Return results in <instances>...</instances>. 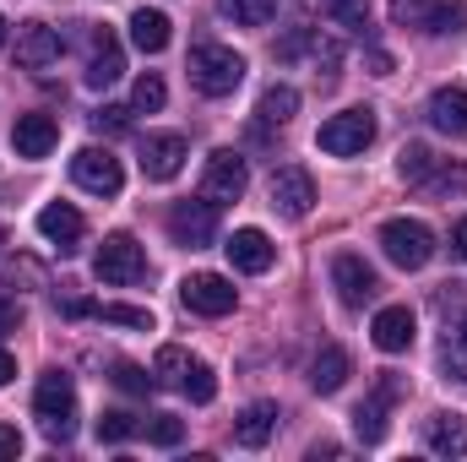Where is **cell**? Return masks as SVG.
<instances>
[{
	"mask_svg": "<svg viewBox=\"0 0 467 462\" xmlns=\"http://www.w3.org/2000/svg\"><path fill=\"white\" fill-rule=\"evenodd\" d=\"M33 414L49 441H71L77 436V381L66 370H44L38 392H33Z\"/></svg>",
	"mask_w": 467,
	"mask_h": 462,
	"instance_id": "cell-1",
	"label": "cell"
},
{
	"mask_svg": "<svg viewBox=\"0 0 467 462\" xmlns=\"http://www.w3.org/2000/svg\"><path fill=\"white\" fill-rule=\"evenodd\" d=\"M391 22L430 38H457L467 33V0H391Z\"/></svg>",
	"mask_w": 467,
	"mask_h": 462,
	"instance_id": "cell-2",
	"label": "cell"
},
{
	"mask_svg": "<svg viewBox=\"0 0 467 462\" xmlns=\"http://www.w3.org/2000/svg\"><path fill=\"white\" fill-rule=\"evenodd\" d=\"M185 71H191L196 93H207V99H229L234 88L244 82V55H234L229 44H196Z\"/></svg>",
	"mask_w": 467,
	"mask_h": 462,
	"instance_id": "cell-3",
	"label": "cell"
},
{
	"mask_svg": "<svg viewBox=\"0 0 467 462\" xmlns=\"http://www.w3.org/2000/svg\"><path fill=\"white\" fill-rule=\"evenodd\" d=\"M380 250H386L391 267L419 272L435 256V234H430V224H419V218H391V224H380Z\"/></svg>",
	"mask_w": 467,
	"mask_h": 462,
	"instance_id": "cell-4",
	"label": "cell"
},
{
	"mask_svg": "<svg viewBox=\"0 0 467 462\" xmlns=\"http://www.w3.org/2000/svg\"><path fill=\"white\" fill-rule=\"evenodd\" d=\"M93 278H99V283H115V289L141 283V278H147V250H141L130 234H109V239L99 245V256H93Z\"/></svg>",
	"mask_w": 467,
	"mask_h": 462,
	"instance_id": "cell-5",
	"label": "cell"
},
{
	"mask_svg": "<svg viewBox=\"0 0 467 462\" xmlns=\"http://www.w3.org/2000/svg\"><path fill=\"white\" fill-rule=\"evenodd\" d=\"M369 142H375V110H343V115H332L316 131V147L332 152V158H353Z\"/></svg>",
	"mask_w": 467,
	"mask_h": 462,
	"instance_id": "cell-6",
	"label": "cell"
},
{
	"mask_svg": "<svg viewBox=\"0 0 467 462\" xmlns=\"http://www.w3.org/2000/svg\"><path fill=\"white\" fill-rule=\"evenodd\" d=\"M169 234H174V245H185V250H207L213 239H218V202H174L169 207Z\"/></svg>",
	"mask_w": 467,
	"mask_h": 462,
	"instance_id": "cell-7",
	"label": "cell"
},
{
	"mask_svg": "<svg viewBox=\"0 0 467 462\" xmlns=\"http://www.w3.org/2000/svg\"><path fill=\"white\" fill-rule=\"evenodd\" d=\"M71 180H77L88 196H119L125 169H119V158L109 147H82V152L71 158Z\"/></svg>",
	"mask_w": 467,
	"mask_h": 462,
	"instance_id": "cell-8",
	"label": "cell"
},
{
	"mask_svg": "<svg viewBox=\"0 0 467 462\" xmlns=\"http://www.w3.org/2000/svg\"><path fill=\"white\" fill-rule=\"evenodd\" d=\"M250 191V169H244V158L239 152H229V147H218L213 158H207V169H202V196L207 202H239Z\"/></svg>",
	"mask_w": 467,
	"mask_h": 462,
	"instance_id": "cell-9",
	"label": "cell"
},
{
	"mask_svg": "<svg viewBox=\"0 0 467 462\" xmlns=\"http://www.w3.org/2000/svg\"><path fill=\"white\" fill-rule=\"evenodd\" d=\"M397 397H402V375L380 370V381H375L369 403H358V408H353V430H358V441H364V446L386 441V414H391V403H397Z\"/></svg>",
	"mask_w": 467,
	"mask_h": 462,
	"instance_id": "cell-10",
	"label": "cell"
},
{
	"mask_svg": "<svg viewBox=\"0 0 467 462\" xmlns=\"http://www.w3.org/2000/svg\"><path fill=\"white\" fill-rule=\"evenodd\" d=\"M332 289H337V299H343L348 310H364V305L380 294V278H375V267H369L364 256L343 250V256L332 261Z\"/></svg>",
	"mask_w": 467,
	"mask_h": 462,
	"instance_id": "cell-11",
	"label": "cell"
},
{
	"mask_svg": "<svg viewBox=\"0 0 467 462\" xmlns=\"http://www.w3.org/2000/svg\"><path fill=\"white\" fill-rule=\"evenodd\" d=\"M180 299H185V310H196V316H229L234 305H239L234 283L218 278V272H191V278L180 283Z\"/></svg>",
	"mask_w": 467,
	"mask_h": 462,
	"instance_id": "cell-12",
	"label": "cell"
},
{
	"mask_svg": "<svg viewBox=\"0 0 467 462\" xmlns=\"http://www.w3.org/2000/svg\"><path fill=\"white\" fill-rule=\"evenodd\" d=\"M266 196H272V207H277L283 218H305V213L316 207V180H310V169H299V163H283V169L272 174Z\"/></svg>",
	"mask_w": 467,
	"mask_h": 462,
	"instance_id": "cell-13",
	"label": "cell"
},
{
	"mask_svg": "<svg viewBox=\"0 0 467 462\" xmlns=\"http://www.w3.org/2000/svg\"><path fill=\"white\" fill-rule=\"evenodd\" d=\"M60 33L49 27V22H22V33H16V66L22 71H44V66H55L60 60Z\"/></svg>",
	"mask_w": 467,
	"mask_h": 462,
	"instance_id": "cell-14",
	"label": "cell"
},
{
	"mask_svg": "<svg viewBox=\"0 0 467 462\" xmlns=\"http://www.w3.org/2000/svg\"><path fill=\"white\" fill-rule=\"evenodd\" d=\"M180 169H185V136L158 131V136L141 142V174H147V180H174Z\"/></svg>",
	"mask_w": 467,
	"mask_h": 462,
	"instance_id": "cell-15",
	"label": "cell"
},
{
	"mask_svg": "<svg viewBox=\"0 0 467 462\" xmlns=\"http://www.w3.org/2000/svg\"><path fill=\"white\" fill-rule=\"evenodd\" d=\"M413 332H419V321H413L408 305H386V310L375 316V327H369V338H375L380 353H408V348H413Z\"/></svg>",
	"mask_w": 467,
	"mask_h": 462,
	"instance_id": "cell-16",
	"label": "cell"
},
{
	"mask_svg": "<svg viewBox=\"0 0 467 462\" xmlns=\"http://www.w3.org/2000/svg\"><path fill=\"white\" fill-rule=\"evenodd\" d=\"M223 250H229L234 272H266V267L277 261V245H272L261 229H234Z\"/></svg>",
	"mask_w": 467,
	"mask_h": 462,
	"instance_id": "cell-17",
	"label": "cell"
},
{
	"mask_svg": "<svg viewBox=\"0 0 467 462\" xmlns=\"http://www.w3.org/2000/svg\"><path fill=\"white\" fill-rule=\"evenodd\" d=\"M55 142H60V125L49 115H16V131H11L16 158H49Z\"/></svg>",
	"mask_w": 467,
	"mask_h": 462,
	"instance_id": "cell-18",
	"label": "cell"
},
{
	"mask_svg": "<svg viewBox=\"0 0 467 462\" xmlns=\"http://www.w3.org/2000/svg\"><path fill=\"white\" fill-rule=\"evenodd\" d=\"M119 77H125V55H119V38L109 27H99L93 33V60H88V88H115Z\"/></svg>",
	"mask_w": 467,
	"mask_h": 462,
	"instance_id": "cell-19",
	"label": "cell"
},
{
	"mask_svg": "<svg viewBox=\"0 0 467 462\" xmlns=\"http://www.w3.org/2000/svg\"><path fill=\"white\" fill-rule=\"evenodd\" d=\"M38 234H44L60 256H71L77 239H82V213H77L71 202H49V207L38 213Z\"/></svg>",
	"mask_w": 467,
	"mask_h": 462,
	"instance_id": "cell-20",
	"label": "cell"
},
{
	"mask_svg": "<svg viewBox=\"0 0 467 462\" xmlns=\"http://www.w3.org/2000/svg\"><path fill=\"white\" fill-rule=\"evenodd\" d=\"M424 115H430V125H435L441 136H457V142H462L467 136V88H435Z\"/></svg>",
	"mask_w": 467,
	"mask_h": 462,
	"instance_id": "cell-21",
	"label": "cell"
},
{
	"mask_svg": "<svg viewBox=\"0 0 467 462\" xmlns=\"http://www.w3.org/2000/svg\"><path fill=\"white\" fill-rule=\"evenodd\" d=\"M272 430H277V408H272V403H250V408L234 419V441H239L244 452H261V446L272 441Z\"/></svg>",
	"mask_w": 467,
	"mask_h": 462,
	"instance_id": "cell-22",
	"label": "cell"
},
{
	"mask_svg": "<svg viewBox=\"0 0 467 462\" xmlns=\"http://www.w3.org/2000/svg\"><path fill=\"white\" fill-rule=\"evenodd\" d=\"M348 348H337V343H327L316 359H310V386L321 392V397H332V392H343V381H348Z\"/></svg>",
	"mask_w": 467,
	"mask_h": 462,
	"instance_id": "cell-23",
	"label": "cell"
},
{
	"mask_svg": "<svg viewBox=\"0 0 467 462\" xmlns=\"http://www.w3.org/2000/svg\"><path fill=\"white\" fill-rule=\"evenodd\" d=\"M424 441H430L435 457H467V419L462 414H435Z\"/></svg>",
	"mask_w": 467,
	"mask_h": 462,
	"instance_id": "cell-24",
	"label": "cell"
},
{
	"mask_svg": "<svg viewBox=\"0 0 467 462\" xmlns=\"http://www.w3.org/2000/svg\"><path fill=\"white\" fill-rule=\"evenodd\" d=\"M130 44H136L141 55H163V49H169V16L141 5V11L130 16Z\"/></svg>",
	"mask_w": 467,
	"mask_h": 462,
	"instance_id": "cell-25",
	"label": "cell"
},
{
	"mask_svg": "<svg viewBox=\"0 0 467 462\" xmlns=\"http://www.w3.org/2000/svg\"><path fill=\"white\" fill-rule=\"evenodd\" d=\"M294 115H299V93H294L288 82H272V88L261 93V104H255V120H261V125H288Z\"/></svg>",
	"mask_w": 467,
	"mask_h": 462,
	"instance_id": "cell-26",
	"label": "cell"
},
{
	"mask_svg": "<svg viewBox=\"0 0 467 462\" xmlns=\"http://www.w3.org/2000/svg\"><path fill=\"white\" fill-rule=\"evenodd\" d=\"M218 11L229 16L234 27H266L277 16V0H218Z\"/></svg>",
	"mask_w": 467,
	"mask_h": 462,
	"instance_id": "cell-27",
	"label": "cell"
},
{
	"mask_svg": "<svg viewBox=\"0 0 467 462\" xmlns=\"http://www.w3.org/2000/svg\"><path fill=\"white\" fill-rule=\"evenodd\" d=\"M435 163H441V158H435V152H430L424 142H408V147L397 152V174H402L408 185H424V180L435 174Z\"/></svg>",
	"mask_w": 467,
	"mask_h": 462,
	"instance_id": "cell-28",
	"label": "cell"
},
{
	"mask_svg": "<svg viewBox=\"0 0 467 462\" xmlns=\"http://www.w3.org/2000/svg\"><path fill=\"white\" fill-rule=\"evenodd\" d=\"M316 5H321V16L343 22L348 33H364L369 27V0H316Z\"/></svg>",
	"mask_w": 467,
	"mask_h": 462,
	"instance_id": "cell-29",
	"label": "cell"
},
{
	"mask_svg": "<svg viewBox=\"0 0 467 462\" xmlns=\"http://www.w3.org/2000/svg\"><path fill=\"white\" fill-rule=\"evenodd\" d=\"M130 436H141V419H136L130 408H109V414L99 419V441H104V446H119V441H130Z\"/></svg>",
	"mask_w": 467,
	"mask_h": 462,
	"instance_id": "cell-30",
	"label": "cell"
},
{
	"mask_svg": "<svg viewBox=\"0 0 467 462\" xmlns=\"http://www.w3.org/2000/svg\"><path fill=\"white\" fill-rule=\"evenodd\" d=\"M185 370H191V353L174 343L158 348V359H152V375H158V386H180L185 381Z\"/></svg>",
	"mask_w": 467,
	"mask_h": 462,
	"instance_id": "cell-31",
	"label": "cell"
},
{
	"mask_svg": "<svg viewBox=\"0 0 467 462\" xmlns=\"http://www.w3.org/2000/svg\"><path fill=\"white\" fill-rule=\"evenodd\" d=\"M180 392H185L191 403H213V397H218V375H213V364H202V359H191V370H185V381H180Z\"/></svg>",
	"mask_w": 467,
	"mask_h": 462,
	"instance_id": "cell-32",
	"label": "cell"
},
{
	"mask_svg": "<svg viewBox=\"0 0 467 462\" xmlns=\"http://www.w3.org/2000/svg\"><path fill=\"white\" fill-rule=\"evenodd\" d=\"M424 191H435V196H462L467 191V163H435V174L424 180Z\"/></svg>",
	"mask_w": 467,
	"mask_h": 462,
	"instance_id": "cell-33",
	"label": "cell"
},
{
	"mask_svg": "<svg viewBox=\"0 0 467 462\" xmlns=\"http://www.w3.org/2000/svg\"><path fill=\"white\" fill-rule=\"evenodd\" d=\"M163 99H169L163 77H152V71H147V77L136 82V93H130V110H136V115H158V110H163Z\"/></svg>",
	"mask_w": 467,
	"mask_h": 462,
	"instance_id": "cell-34",
	"label": "cell"
},
{
	"mask_svg": "<svg viewBox=\"0 0 467 462\" xmlns=\"http://www.w3.org/2000/svg\"><path fill=\"white\" fill-rule=\"evenodd\" d=\"M99 321H109V327H136V332H152V310H136V305H99Z\"/></svg>",
	"mask_w": 467,
	"mask_h": 462,
	"instance_id": "cell-35",
	"label": "cell"
},
{
	"mask_svg": "<svg viewBox=\"0 0 467 462\" xmlns=\"http://www.w3.org/2000/svg\"><path fill=\"white\" fill-rule=\"evenodd\" d=\"M141 430H147V441H152V446H180V441H185V425H180L174 414H152Z\"/></svg>",
	"mask_w": 467,
	"mask_h": 462,
	"instance_id": "cell-36",
	"label": "cell"
},
{
	"mask_svg": "<svg viewBox=\"0 0 467 462\" xmlns=\"http://www.w3.org/2000/svg\"><path fill=\"white\" fill-rule=\"evenodd\" d=\"M446 370H451L457 381H467V316L446 332Z\"/></svg>",
	"mask_w": 467,
	"mask_h": 462,
	"instance_id": "cell-37",
	"label": "cell"
},
{
	"mask_svg": "<svg viewBox=\"0 0 467 462\" xmlns=\"http://www.w3.org/2000/svg\"><path fill=\"white\" fill-rule=\"evenodd\" d=\"M109 381H115L119 392H130V397H147V392L158 386V375H147L141 364H115V375H109Z\"/></svg>",
	"mask_w": 467,
	"mask_h": 462,
	"instance_id": "cell-38",
	"label": "cell"
},
{
	"mask_svg": "<svg viewBox=\"0 0 467 462\" xmlns=\"http://www.w3.org/2000/svg\"><path fill=\"white\" fill-rule=\"evenodd\" d=\"M130 115H136V110H119V104H104V110L93 115V131H109V136H119V131H130Z\"/></svg>",
	"mask_w": 467,
	"mask_h": 462,
	"instance_id": "cell-39",
	"label": "cell"
},
{
	"mask_svg": "<svg viewBox=\"0 0 467 462\" xmlns=\"http://www.w3.org/2000/svg\"><path fill=\"white\" fill-rule=\"evenodd\" d=\"M16 321H22V305H16V294L0 289V332H16Z\"/></svg>",
	"mask_w": 467,
	"mask_h": 462,
	"instance_id": "cell-40",
	"label": "cell"
},
{
	"mask_svg": "<svg viewBox=\"0 0 467 462\" xmlns=\"http://www.w3.org/2000/svg\"><path fill=\"white\" fill-rule=\"evenodd\" d=\"M60 316L82 321V316H99V305H93V299H60Z\"/></svg>",
	"mask_w": 467,
	"mask_h": 462,
	"instance_id": "cell-41",
	"label": "cell"
},
{
	"mask_svg": "<svg viewBox=\"0 0 467 462\" xmlns=\"http://www.w3.org/2000/svg\"><path fill=\"white\" fill-rule=\"evenodd\" d=\"M16 452H22V436L11 425H0V457H16Z\"/></svg>",
	"mask_w": 467,
	"mask_h": 462,
	"instance_id": "cell-42",
	"label": "cell"
},
{
	"mask_svg": "<svg viewBox=\"0 0 467 462\" xmlns=\"http://www.w3.org/2000/svg\"><path fill=\"white\" fill-rule=\"evenodd\" d=\"M451 256H457V261H467V218L451 229Z\"/></svg>",
	"mask_w": 467,
	"mask_h": 462,
	"instance_id": "cell-43",
	"label": "cell"
},
{
	"mask_svg": "<svg viewBox=\"0 0 467 462\" xmlns=\"http://www.w3.org/2000/svg\"><path fill=\"white\" fill-rule=\"evenodd\" d=\"M369 71H375V77H391V55H380V49H369Z\"/></svg>",
	"mask_w": 467,
	"mask_h": 462,
	"instance_id": "cell-44",
	"label": "cell"
},
{
	"mask_svg": "<svg viewBox=\"0 0 467 462\" xmlns=\"http://www.w3.org/2000/svg\"><path fill=\"white\" fill-rule=\"evenodd\" d=\"M11 381H16V359L0 348V386H11Z\"/></svg>",
	"mask_w": 467,
	"mask_h": 462,
	"instance_id": "cell-45",
	"label": "cell"
},
{
	"mask_svg": "<svg viewBox=\"0 0 467 462\" xmlns=\"http://www.w3.org/2000/svg\"><path fill=\"white\" fill-rule=\"evenodd\" d=\"M0 44H5V16H0Z\"/></svg>",
	"mask_w": 467,
	"mask_h": 462,
	"instance_id": "cell-46",
	"label": "cell"
},
{
	"mask_svg": "<svg viewBox=\"0 0 467 462\" xmlns=\"http://www.w3.org/2000/svg\"><path fill=\"white\" fill-rule=\"evenodd\" d=\"M0 245H5V229H0Z\"/></svg>",
	"mask_w": 467,
	"mask_h": 462,
	"instance_id": "cell-47",
	"label": "cell"
}]
</instances>
